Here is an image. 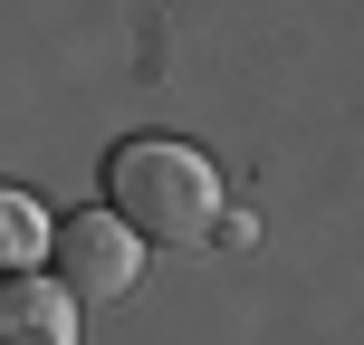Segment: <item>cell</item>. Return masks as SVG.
Segmentation results:
<instances>
[{
    "mask_svg": "<svg viewBox=\"0 0 364 345\" xmlns=\"http://www.w3.org/2000/svg\"><path fill=\"white\" fill-rule=\"evenodd\" d=\"M58 278H68V297H87V307H115V297H134V269H144V230H134L125 211H77L58 221Z\"/></svg>",
    "mask_w": 364,
    "mask_h": 345,
    "instance_id": "7a4b0ae2",
    "label": "cell"
},
{
    "mask_svg": "<svg viewBox=\"0 0 364 345\" xmlns=\"http://www.w3.org/2000/svg\"><path fill=\"white\" fill-rule=\"evenodd\" d=\"M106 192H115V211H125L154 250H192V240H211V221H220V173L201 164L192 144H173V134L115 144L106 154Z\"/></svg>",
    "mask_w": 364,
    "mask_h": 345,
    "instance_id": "6da1fadb",
    "label": "cell"
},
{
    "mask_svg": "<svg viewBox=\"0 0 364 345\" xmlns=\"http://www.w3.org/2000/svg\"><path fill=\"white\" fill-rule=\"evenodd\" d=\"M0 345H77L68 278H29V269H19L10 288H0Z\"/></svg>",
    "mask_w": 364,
    "mask_h": 345,
    "instance_id": "3957f363",
    "label": "cell"
},
{
    "mask_svg": "<svg viewBox=\"0 0 364 345\" xmlns=\"http://www.w3.org/2000/svg\"><path fill=\"white\" fill-rule=\"evenodd\" d=\"M0 240H10V259H19V269H29V259H38V250H48V240H58V230H38V211H29V201H19V192H10V201H0Z\"/></svg>",
    "mask_w": 364,
    "mask_h": 345,
    "instance_id": "277c9868",
    "label": "cell"
}]
</instances>
